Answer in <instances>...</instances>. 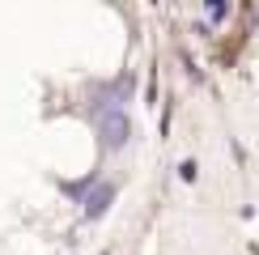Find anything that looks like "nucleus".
Instances as JSON below:
<instances>
[{
  "label": "nucleus",
  "instance_id": "3",
  "mask_svg": "<svg viewBox=\"0 0 259 255\" xmlns=\"http://www.w3.org/2000/svg\"><path fill=\"white\" fill-rule=\"evenodd\" d=\"M204 13H208V21H221L225 13H230V9H225V5H208V9H204Z\"/></svg>",
  "mask_w": 259,
  "mask_h": 255
},
{
  "label": "nucleus",
  "instance_id": "2",
  "mask_svg": "<svg viewBox=\"0 0 259 255\" xmlns=\"http://www.w3.org/2000/svg\"><path fill=\"white\" fill-rule=\"evenodd\" d=\"M111 196H115V191H111V187H106V183H102V187H98V191H94V196H90V200H85V217H98V212H102L106 204H111Z\"/></svg>",
  "mask_w": 259,
  "mask_h": 255
},
{
  "label": "nucleus",
  "instance_id": "1",
  "mask_svg": "<svg viewBox=\"0 0 259 255\" xmlns=\"http://www.w3.org/2000/svg\"><path fill=\"white\" fill-rule=\"evenodd\" d=\"M127 132H132V128H127V115L119 111V106L102 115V136H106V145H111V149H119L127 141Z\"/></svg>",
  "mask_w": 259,
  "mask_h": 255
}]
</instances>
